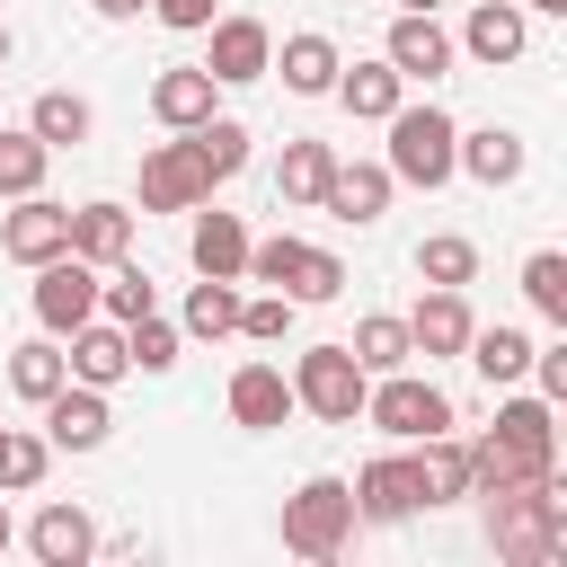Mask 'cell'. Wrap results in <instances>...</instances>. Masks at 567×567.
Masks as SVG:
<instances>
[{
    "mask_svg": "<svg viewBox=\"0 0 567 567\" xmlns=\"http://www.w3.org/2000/svg\"><path fill=\"white\" fill-rule=\"evenodd\" d=\"M142 310H159V292H151V275H142L133 257H115V266L97 275V319H115V328H133Z\"/></svg>",
    "mask_w": 567,
    "mask_h": 567,
    "instance_id": "cell-35",
    "label": "cell"
},
{
    "mask_svg": "<svg viewBox=\"0 0 567 567\" xmlns=\"http://www.w3.org/2000/svg\"><path fill=\"white\" fill-rule=\"evenodd\" d=\"M44 168H53V151H44L27 124H18V133L0 124V195H9V204H18V195H35V186H44Z\"/></svg>",
    "mask_w": 567,
    "mask_h": 567,
    "instance_id": "cell-36",
    "label": "cell"
},
{
    "mask_svg": "<svg viewBox=\"0 0 567 567\" xmlns=\"http://www.w3.org/2000/svg\"><path fill=\"white\" fill-rule=\"evenodd\" d=\"M115 434V408H106V390H89V381H62L53 399H44V443L53 452H97Z\"/></svg>",
    "mask_w": 567,
    "mask_h": 567,
    "instance_id": "cell-14",
    "label": "cell"
},
{
    "mask_svg": "<svg viewBox=\"0 0 567 567\" xmlns=\"http://www.w3.org/2000/svg\"><path fill=\"white\" fill-rule=\"evenodd\" d=\"M390 186H399V177H390L381 159H337V168H328L319 213H337V221H354V230H363V221H381V213H390Z\"/></svg>",
    "mask_w": 567,
    "mask_h": 567,
    "instance_id": "cell-17",
    "label": "cell"
},
{
    "mask_svg": "<svg viewBox=\"0 0 567 567\" xmlns=\"http://www.w3.org/2000/svg\"><path fill=\"white\" fill-rule=\"evenodd\" d=\"M337 62H346V53H337L319 27H301V35H284V53H275L266 71H284L292 97H328V89H337Z\"/></svg>",
    "mask_w": 567,
    "mask_h": 567,
    "instance_id": "cell-21",
    "label": "cell"
},
{
    "mask_svg": "<svg viewBox=\"0 0 567 567\" xmlns=\"http://www.w3.org/2000/svg\"><path fill=\"white\" fill-rule=\"evenodd\" d=\"M346 487H354V523H408V514L425 505V487H416V461H408V452L363 461Z\"/></svg>",
    "mask_w": 567,
    "mask_h": 567,
    "instance_id": "cell-11",
    "label": "cell"
},
{
    "mask_svg": "<svg viewBox=\"0 0 567 567\" xmlns=\"http://www.w3.org/2000/svg\"><path fill=\"white\" fill-rule=\"evenodd\" d=\"M27 133H35L44 151H80V142L97 133V106H89L80 89H44V97L27 106Z\"/></svg>",
    "mask_w": 567,
    "mask_h": 567,
    "instance_id": "cell-25",
    "label": "cell"
},
{
    "mask_svg": "<svg viewBox=\"0 0 567 567\" xmlns=\"http://www.w3.org/2000/svg\"><path fill=\"white\" fill-rule=\"evenodd\" d=\"M540 470H558V408H549L540 390H514V399L496 408V425L470 434V496L523 487V478H540Z\"/></svg>",
    "mask_w": 567,
    "mask_h": 567,
    "instance_id": "cell-1",
    "label": "cell"
},
{
    "mask_svg": "<svg viewBox=\"0 0 567 567\" xmlns=\"http://www.w3.org/2000/svg\"><path fill=\"white\" fill-rule=\"evenodd\" d=\"M523 381H540V399L558 408V399H567V337H558V346H532V372H523Z\"/></svg>",
    "mask_w": 567,
    "mask_h": 567,
    "instance_id": "cell-42",
    "label": "cell"
},
{
    "mask_svg": "<svg viewBox=\"0 0 567 567\" xmlns=\"http://www.w3.org/2000/svg\"><path fill=\"white\" fill-rule=\"evenodd\" d=\"M151 18H159V27H177V35H204L221 9H213V0H151Z\"/></svg>",
    "mask_w": 567,
    "mask_h": 567,
    "instance_id": "cell-43",
    "label": "cell"
},
{
    "mask_svg": "<svg viewBox=\"0 0 567 567\" xmlns=\"http://www.w3.org/2000/svg\"><path fill=\"white\" fill-rule=\"evenodd\" d=\"M186 337H239V275H204L195 292H186V319H177Z\"/></svg>",
    "mask_w": 567,
    "mask_h": 567,
    "instance_id": "cell-33",
    "label": "cell"
},
{
    "mask_svg": "<svg viewBox=\"0 0 567 567\" xmlns=\"http://www.w3.org/2000/svg\"><path fill=\"white\" fill-rule=\"evenodd\" d=\"M399 9H443V0H399Z\"/></svg>",
    "mask_w": 567,
    "mask_h": 567,
    "instance_id": "cell-48",
    "label": "cell"
},
{
    "mask_svg": "<svg viewBox=\"0 0 567 567\" xmlns=\"http://www.w3.org/2000/svg\"><path fill=\"white\" fill-rule=\"evenodd\" d=\"M62 363H71V381H89V390H115V381L133 372V354H124V328H115V319H80Z\"/></svg>",
    "mask_w": 567,
    "mask_h": 567,
    "instance_id": "cell-20",
    "label": "cell"
},
{
    "mask_svg": "<svg viewBox=\"0 0 567 567\" xmlns=\"http://www.w3.org/2000/svg\"><path fill=\"white\" fill-rule=\"evenodd\" d=\"M487 540L514 567H549L567 549V487H558V470H540L523 487H487Z\"/></svg>",
    "mask_w": 567,
    "mask_h": 567,
    "instance_id": "cell-2",
    "label": "cell"
},
{
    "mask_svg": "<svg viewBox=\"0 0 567 567\" xmlns=\"http://www.w3.org/2000/svg\"><path fill=\"white\" fill-rule=\"evenodd\" d=\"M213 97H221V80H213L204 62H177V71L151 80V115H159L168 133H195V124L213 115Z\"/></svg>",
    "mask_w": 567,
    "mask_h": 567,
    "instance_id": "cell-19",
    "label": "cell"
},
{
    "mask_svg": "<svg viewBox=\"0 0 567 567\" xmlns=\"http://www.w3.org/2000/svg\"><path fill=\"white\" fill-rule=\"evenodd\" d=\"M523 44H532V9L523 0H478L470 18H461V44L452 53H470V62H523Z\"/></svg>",
    "mask_w": 567,
    "mask_h": 567,
    "instance_id": "cell-15",
    "label": "cell"
},
{
    "mask_svg": "<svg viewBox=\"0 0 567 567\" xmlns=\"http://www.w3.org/2000/svg\"><path fill=\"white\" fill-rule=\"evenodd\" d=\"M248 275H257V284H275L284 301H337V292H346V266H337L328 248L292 239V230H275V239H248Z\"/></svg>",
    "mask_w": 567,
    "mask_h": 567,
    "instance_id": "cell-7",
    "label": "cell"
},
{
    "mask_svg": "<svg viewBox=\"0 0 567 567\" xmlns=\"http://www.w3.org/2000/svg\"><path fill=\"white\" fill-rule=\"evenodd\" d=\"M461 354H470V372H478L487 390H514V381L532 372V337H523V328H505V319H496V328H470V346H461Z\"/></svg>",
    "mask_w": 567,
    "mask_h": 567,
    "instance_id": "cell-27",
    "label": "cell"
},
{
    "mask_svg": "<svg viewBox=\"0 0 567 567\" xmlns=\"http://www.w3.org/2000/svg\"><path fill=\"white\" fill-rule=\"evenodd\" d=\"M346 540H354V487L328 478V470L301 478V487L284 496V549H292V558H337Z\"/></svg>",
    "mask_w": 567,
    "mask_h": 567,
    "instance_id": "cell-5",
    "label": "cell"
},
{
    "mask_svg": "<svg viewBox=\"0 0 567 567\" xmlns=\"http://www.w3.org/2000/svg\"><path fill=\"white\" fill-rule=\"evenodd\" d=\"M328 168H337V151L328 142H284V159H275V204H319L328 195Z\"/></svg>",
    "mask_w": 567,
    "mask_h": 567,
    "instance_id": "cell-30",
    "label": "cell"
},
{
    "mask_svg": "<svg viewBox=\"0 0 567 567\" xmlns=\"http://www.w3.org/2000/svg\"><path fill=\"white\" fill-rule=\"evenodd\" d=\"M177 346H186V328H168L159 310H142V319L124 328V354H133V372H177Z\"/></svg>",
    "mask_w": 567,
    "mask_h": 567,
    "instance_id": "cell-39",
    "label": "cell"
},
{
    "mask_svg": "<svg viewBox=\"0 0 567 567\" xmlns=\"http://www.w3.org/2000/svg\"><path fill=\"white\" fill-rule=\"evenodd\" d=\"M9 44H18V35H9V18H0V71H9Z\"/></svg>",
    "mask_w": 567,
    "mask_h": 567,
    "instance_id": "cell-46",
    "label": "cell"
},
{
    "mask_svg": "<svg viewBox=\"0 0 567 567\" xmlns=\"http://www.w3.org/2000/svg\"><path fill=\"white\" fill-rule=\"evenodd\" d=\"M62 248H71V204H53L44 186H35V195H18V213L0 221V257L44 266V257H62Z\"/></svg>",
    "mask_w": 567,
    "mask_h": 567,
    "instance_id": "cell-13",
    "label": "cell"
},
{
    "mask_svg": "<svg viewBox=\"0 0 567 567\" xmlns=\"http://www.w3.org/2000/svg\"><path fill=\"white\" fill-rule=\"evenodd\" d=\"M523 9H540V18H567V0H523Z\"/></svg>",
    "mask_w": 567,
    "mask_h": 567,
    "instance_id": "cell-45",
    "label": "cell"
},
{
    "mask_svg": "<svg viewBox=\"0 0 567 567\" xmlns=\"http://www.w3.org/2000/svg\"><path fill=\"white\" fill-rule=\"evenodd\" d=\"M523 301H532L549 328H567V257H558V248H532V257H523Z\"/></svg>",
    "mask_w": 567,
    "mask_h": 567,
    "instance_id": "cell-37",
    "label": "cell"
},
{
    "mask_svg": "<svg viewBox=\"0 0 567 567\" xmlns=\"http://www.w3.org/2000/svg\"><path fill=\"white\" fill-rule=\"evenodd\" d=\"M381 62H390L399 80H425V89H434V80L452 71V35H443V18H434V9H399Z\"/></svg>",
    "mask_w": 567,
    "mask_h": 567,
    "instance_id": "cell-12",
    "label": "cell"
},
{
    "mask_svg": "<svg viewBox=\"0 0 567 567\" xmlns=\"http://www.w3.org/2000/svg\"><path fill=\"white\" fill-rule=\"evenodd\" d=\"M328 97H337L354 124H381V115L408 97V80H399L390 62H337V89H328Z\"/></svg>",
    "mask_w": 567,
    "mask_h": 567,
    "instance_id": "cell-22",
    "label": "cell"
},
{
    "mask_svg": "<svg viewBox=\"0 0 567 567\" xmlns=\"http://www.w3.org/2000/svg\"><path fill=\"white\" fill-rule=\"evenodd\" d=\"M363 390H372V372L346 346H301L292 354V408H310L319 425H354L363 416Z\"/></svg>",
    "mask_w": 567,
    "mask_h": 567,
    "instance_id": "cell-6",
    "label": "cell"
},
{
    "mask_svg": "<svg viewBox=\"0 0 567 567\" xmlns=\"http://www.w3.org/2000/svg\"><path fill=\"white\" fill-rule=\"evenodd\" d=\"M284 416H292V372H284V363H239V372H230V425L275 434Z\"/></svg>",
    "mask_w": 567,
    "mask_h": 567,
    "instance_id": "cell-18",
    "label": "cell"
},
{
    "mask_svg": "<svg viewBox=\"0 0 567 567\" xmlns=\"http://www.w3.org/2000/svg\"><path fill=\"white\" fill-rule=\"evenodd\" d=\"M470 275H478V248H470L461 230L416 239V284H470Z\"/></svg>",
    "mask_w": 567,
    "mask_h": 567,
    "instance_id": "cell-38",
    "label": "cell"
},
{
    "mask_svg": "<svg viewBox=\"0 0 567 567\" xmlns=\"http://www.w3.org/2000/svg\"><path fill=\"white\" fill-rule=\"evenodd\" d=\"M9 540H18V532H9V505H0V549H9Z\"/></svg>",
    "mask_w": 567,
    "mask_h": 567,
    "instance_id": "cell-47",
    "label": "cell"
},
{
    "mask_svg": "<svg viewBox=\"0 0 567 567\" xmlns=\"http://www.w3.org/2000/svg\"><path fill=\"white\" fill-rule=\"evenodd\" d=\"M204 35H213V44H204V71H213L221 89L266 80V62H275V27H266V18H213Z\"/></svg>",
    "mask_w": 567,
    "mask_h": 567,
    "instance_id": "cell-10",
    "label": "cell"
},
{
    "mask_svg": "<svg viewBox=\"0 0 567 567\" xmlns=\"http://www.w3.org/2000/svg\"><path fill=\"white\" fill-rule=\"evenodd\" d=\"M89 9H97V18H142L151 0H89Z\"/></svg>",
    "mask_w": 567,
    "mask_h": 567,
    "instance_id": "cell-44",
    "label": "cell"
},
{
    "mask_svg": "<svg viewBox=\"0 0 567 567\" xmlns=\"http://www.w3.org/2000/svg\"><path fill=\"white\" fill-rule=\"evenodd\" d=\"M97 275H106V266H89V257H71V248L44 257V266H35V328H44V337H71L80 319H97Z\"/></svg>",
    "mask_w": 567,
    "mask_h": 567,
    "instance_id": "cell-8",
    "label": "cell"
},
{
    "mask_svg": "<svg viewBox=\"0 0 567 567\" xmlns=\"http://www.w3.org/2000/svg\"><path fill=\"white\" fill-rule=\"evenodd\" d=\"M381 124H390V159H381V168H390L399 186H425V195H434V186H452V142H461V124H452L434 97H425V106H408V97H399Z\"/></svg>",
    "mask_w": 567,
    "mask_h": 567,
    "instance_id": "cell-3",
    "label": "cell"
},
{
    "mask_svg": "<svg viewBox=\"0 0 567 567\" xmlns=\"http://www.w3.org/2000/svg\"><path fill=\"white\" fill-rule=\"evenodd\" d=\"M195 204H213V177H204L195 142L186 133L177 142H151L142 151V213H195Z\"/></svg>",
    "mask_w": 567,
    "mask_h": 567,
    "instance_id": "cell-9",
    "label": "cell"
},
{
    "mask_svg": "<svg viewBox=\"0 0 567 567\" xmlns=\"http://www.w3.org/2000/svg\"><path fill=\"white\" fill-rule=\"evenodd\" d=\"M363 425H381L390 443H425V434H452V399L425 381V372H372L363 390Z\"/></svg>",
    "mask_w": 567,
    "mask_h": 567,
    "instance_id": "cell-4",
    "label": "cell"
},
{
    "mask_svg": "<svg viewBox=\"0 0 567 567\" xmlns=\"http://www.w3.org/2000/svg\"><path fill=\"white\" fill-rule=\"evenodd\" d=\"M186 257H195V275H248V230H239V213H204V204H195Z\"/></svg>",
    "mask_w": 567,
    "mask_h": 567,
    "instance_id": "cell-26",
    "label": "cell"
},
{
    "mask_svg": "<svg viewBox=\"0 0 567 567\" xmlns=\"http://www.w3.org/2000/svg\"><path fill=\"white\" fill-rule=\"evenodd\" d=\"M186 142H195V159H204V177H213V186H230V177L248 168V124H239V115H204Z\"/></svg>",
    "mask_w": 567,
    "mask_h": 567,
    "instance_id": "cell-32",
    "label": "cell"
},
{
    "mask_svg": "<svg viewBox=\"0 0 567 567\" xmlns=\"http://www.w3.org/2000/svg\"><path fill=\"white\" fill-rule=\"evenodd\" d=\"M346 354H354L363 372H399V363H416V346H408V319H390V310H372V319H354V337H346Z\"/></svg>",
    "mask_w": 567,
    "mask_h": 567,
    "instance_id": "cell-34",
    "label": "cell"
},
{
    "mask_svg": "<svg viewBox=\"0 0 567 567\" xmlns=\"http://www.w3.org/2000/svg\"><path fill=\"white\" fill-rule=\"evenodd\" d=\"M71 257H89V266L133 257V213H124V204H80V213H71Z\"/></svg>",
    "mask_w": 567,
    "mask_h": 567,
    "instance_id": "cell-29",
    "label": "cell"
},
{
    "mask_svg": "<svg viewBox=\"0 0 567 567\" xmlns=\"http://www.w3.org/2000/svg\"><path fill=\"white\" fill-rule=\"evenodd\" d=\"M452 177L514 186V177H523V133H505V124H487V133H461V142H452Z\"/></svg>",
    "mask_w": 567,
    "mask_h": 567,
    "instance_id": "cell-23",
    "label": "cell"
},
{
    "mask_svg": "<svg viewBox=\"0 0 567 567\" xmlns=\"http://www.w3.org/2000/svg\"><path fill=\"white\" fill-rule=\"evenodd\" d=\"M470 301H461V284H425V301L408 310V346L425 354V363H443V354H461L470 346Z\"/></svg>",
    "mask_w": 567,
    "mask_h": 567,
    "instance_id": "cell-16",
    "label": "cell"
},
{
    "mask_svg": "<svg viewBox=\"0 0 567 567\" xmlns=\"http://www.w3.org/2000/svg\"><path fill=\"white\" fill-rule=\"evenodd\" d=\"M292 310H301V301H284V292H257V301H239V337H257V346H284V337H292Z\"/></svg>",
    "mask_w": 567,
    "mask_h": 567,
    "instance_id": "cell-41",
    "label": "cell"
},
{
    "mask_svg": "<svg viewBox=\"0 0 567 567\" xmlns=\"http://www.w3.org/2000/svg\"><path fill=\"white\" fill-rule=\"evenodd\" d=\"M62 381H71V363H62V346H53V337H27V346H9V390H18L27 408H44Z\"/></svg>",
    "mask_w": 567,
    "mask_h": 567,
    "instance_id": "cell-31",
    "label": "cell"
},
{
    "mask_svg": "<svg viewBox=\"0 0 567 567\" xmlns=\"http://www.w3.org/2000/svg\"><path fill=\"white\" fill-rule=\"evenodd\" d=\"M44 470H53V443H44V434H27V425H9V434H0V487H9V496H27Z\"/></svg>",
    "mask_w": 567,
    "mask_h": 567,
    "instance_id": "cell-40",
    "label": "cell"
},
{
    "mask_svg": "<svg viewBox=\"0 0 567 567\" xmlns=\"http://www.w3.org/2000/svg\"><path fill=\"white\" fill-rule=\"evenodd\" d=\"M27 549H35L44 567H80V558H97V523H89L80 505H44V514L27 523Z\"/></svg>",
    "mask_w": 567,
    "mask_h": 567,
    "instance_id": "cell-24",
    "label": "cell"
},
{
    "mask_svg": "<svg viewBox=\"0 0 567 567\" xmlns=\"http://www.w3.org/2000/svg\"><path fill=\"white\" fill-rule=\"evenodd\" d=\"M408 461H416L425 505H461V496H470V443H461V434H425Z\"/></svg>",
    "mask_w": 567,
    "mask_h": 567,
    "instance_id": "cell-28",
    "label": "cell"
}]
</instances>
